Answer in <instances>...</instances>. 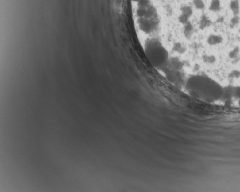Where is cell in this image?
<instances>
[{
    "mask_svg": "<svg viewBox=\"0 0 240 192\" xmlns=\"http://www.w3.org/2000/svg\"><path fill=\"white\" fill-rule=\"evenodd\" d=\"M187 87L195 97L208 103L217 104L225 99V89L207 76H195L190 78Z\"/></svg>",
    "mask_w": 240,
    "mask_h": 192,
    "instance_id": "cell-1",
    "label": "cell"
},
{
    "mask_svg": "<svg viewBox=\"0 0 240 192\" xmlns=\"http://www.w3.org/2000/svg\"><path fill=\"white\" fill-rule=\"evenodd\" d=\"M222 41V38L221 37L219 36V35H211L210 37L208 38V40H207V42H208L209 44L211 45H217V44H220Z\"/></svg>",
    "mask_w": 240,
    "mask_h": 192,
    "instance_id": "cell-2",
    "label": "cell"
},
{
    "mask_svg": "<svg viewBox=\"0 0 240 192\" xmlns=\"http://www.w3.org/2000/svg\"><path fill=\"white\" fill-rule=\"evenodd\" d=\"M230 9L234 14H237L239 11V3L238 0H233L230 2Z\"/></svg>",
    "mask_w": 240,
    "mask_h": 192,
    "instance_id": "cell-3",
    "label": "cell"
},
{
    "mask_svg": "<svg viewBox=\"0 0 240 192\" xmlns=\"http://www.w3.org/2000/svg\"><path fill=\"white\" fill-rule=\"evenodd\" d=\"M210 9L211 10L214 11V12L218 11L220 9V3L219 0H213L211 4Z\"/></svg>",
    "mask_w": 240,
    "mask_h": 192,
    "instance_id": "cell-4",
    "label": "cell"
},
{
    "mask_svg": "<svg viewBox=\"0 0 240 192\" xmlns=\"http://www.w3.org/2000/svg\"><path fill=\"white\" fill-rule=\"evenodd\" d=\"M193 3H194L195 8H197V9H203L204 8V6H205L203 0H194Z\"/></svg>",
    "mask_w": 240,
    "mask_h": 192,
    "instance_id": "cell-5",
    "label": "cell"
}]
</instances>
